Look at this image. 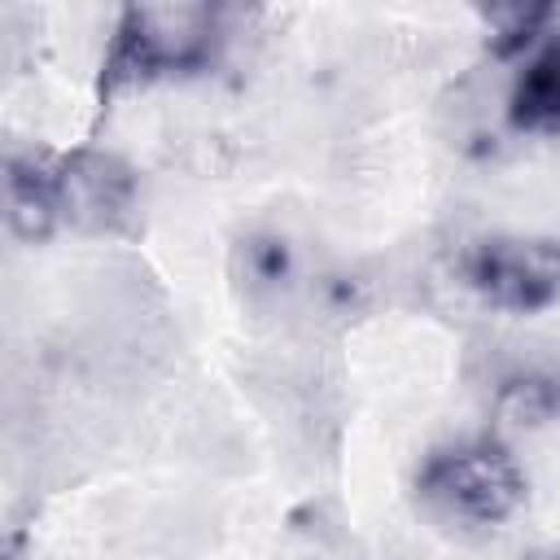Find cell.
<instances>
[{
	"instance_id": "cell-1",
	"label": "cell",
	"mask_w": 560,
	"mask_h": 560,
	"mask_svg": "<svg viewBox=\"0 0 560 560\" xmlns=\"http://www.w3.org/2000/svg\"><path fill=\"white\" fill-rule=\"evenodd\" d=\"M223 44V9L201 0L127 4L114 22L101 61V92L114 96L131 83L192 74L214 61Z\"/></svg>"
},
{
	"instance_id": "cell-2",
	"label": "cell",
	"mask_w": 560,
	"mask_h": 560,
	"mask_svg": "<svg viewBox=\"0 0 560 560\" xmlns=\"http://www.w3.org/2000/svg\"><path fill=\"white\" fill-rule=\"evenodd\" d=\"M416 494L455 529H494L525 503V468L499 438H464L420 464Z\"/></svg>"
},
{
	"instance_id": "cell-3",
	"label": "cell",
	"mask_w": 560,
	"mask_h": 560,
	"mask_svg": "<svg viewBox=\"0 0 560 560\" xmlns=\"http://www.w3.org/2000/svg\"><path fill=\"white\" fill-rule=\"evenodd\" d=\"M459 276L490 311H547L551 302H560V241L525 232L481 236L459 254Z\"/></svg>"
},
{
	"instance_id": "cell-4",
	"label": "cell",
	"mask_w": 560,
	"mask_h": 560,
	"mask_svg": "<svg viewBox=\"0 0 560 560\" xmlns=\"http://www.w3.org/2000/svg\"><path fill=\"white\" fill-rule=\"evenodd\" d=\"M57 214L74 232H122L136 210V171L109 149H70L52 162Z\"/></svg>"
},
{
	"instance_id": "cell-5",
	"label": "cell",
	"mask_w": 560,
	"mask_h": 560,
	"mask_svg": "<svg viewBox=\"0 0 560 560\" xmlns=\"http://www.w3.org/2000/svg\"><path fill=\"white\" fill-rule=\"evenodd\" d=\"M508 122L534 136H560V13L525 48L508 88Z\"/></svg>"
},
{
	"instance_id": "cell-6",
	"label": "cell",
	"mask_w": 560,
	"mask_h": 560,
	"mask_svg": "<svg viewBox=\"0 0 560 560\" xmlns=\"http://www.w3.org/2000/svg\"><path fill=\"white\" fill-rule=\"evenodd\" d=\"M52 162L48 153H9V175H4V219L9 232L26 245L48 241L61 228L57 214V184H52Z\"/></svg>"
},
{
	"instance_id": "cell-7",
	"label": "cell",
	"mask_w": 560,
	"mask_h": 560,
	"mask_svg": "<svg viewBox=\"0 0 560 560\" xmlns=\"http://www.w3.org/2000/svg\"><path fill=\"white\" fill-rule=\"evenodd\" d=\"M560 411V381L542 368H521L499 385V416L516 429H534Z\"/></svg>"
}]
</instances>
